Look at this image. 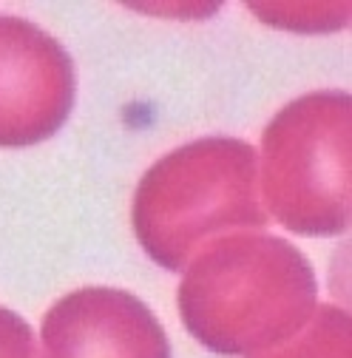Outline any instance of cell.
I'll list each match as a JSON object with an SVG mask.
<instances>
[{
	"mask_svg": "<svg viewBox=\"0 0 352 358\" xmlns=\"http://www.w3.org/2000/svg\"><path fill=\"white\" fill-rule=\"evenodd\" d=\"M74 97V60L63 43L26 17L0 15V148L52 140Z\"/></svg>",
	"mask_w": 352,
	"mask_h": 358,
	"instance_id": "obj_4",
	"label": "cell"
},
{
	"mask_svg": "<svg viewBox=\"0 0 352 358\" xmlns=\"http://www.w3.org/2000/svg\"><path fill=\"white\" fill-rule=\"evenodd\" d=\"M0 358H40L31 324L9 307H0Z\"/></svg>",
	"mask_w": 352,
	"mask_h": 358,
	"instance_id": "obj_8",
	"label": "cell"
},
{
	"mask_svg": "<svg viewBox=\"0 0 352 358\" xmlns=\"http://www.w3.org/2000/svg\"><path fill=\"white\" fill-rule=\"evenodd\" d=\"M247 358H352V319L338 304H318L301 333Z\"/></svg>",
	"mask_w": 352,
	"mask_h": 358,
	"instance_id": "obj_6",
	"label": "cell"
},
{
	"mask_svg": "<svg viewBox=\"0 0 352 358\" xmlns=\"http://www.w3.org/2000/svg\"><path fill=\"white\" fill-rule=\"evenodd\" d=\"M131 225L165 271H185L219 236L267 228L256 148L236 137H205L165 154L140 179Z\"/></svg>",
	"mask_w": 352,
	"mask_h": 358,
	"instance_id": "obj_2",
	"label": "cell"
},
{
	"mask_svg": "<svg viewBox=\"0 0 352 358\" xmlns=\"http://www.w3.org/2000/svg\"><path fill=\"white\" fill-rule=\"evenodd\" d=\"M40 358H170V341L134 293L80 287L46 310Z\"/></svg>",
	"mask_w": 352,
	"mask_h": 358,
	"instance_id": "obj_5",
	"label": "cell"
},
{
	"mask_svg": "<svg viewBox=\"0 0 352 358\" xmlns=\"http://www.w3.org/2000/svg\"><path fill=\"white\" fill-rule=\"evenodd\" d=\"M176 301L185 330L205 350L247 358L301 333L318 307V282L293 242L242 231L191 259Z\"/></svg>",
	"mask_w": 352,
	"mask_h": 358,
	"instance_id": "obj_1",
	"label": "cell"
},
{
	"mask_svg": "<svg viewBox=\"0 0 352 358\" xmlns=\"http://www.w3.org/2000/svg\"><path fill=\"white\" fill-rule=\"evenodd\" d=\"M250 12L273 29L293 34H332L349 26L352 6L346 3H250Z\"/></svg>",
	"mask_w": 352,
	"mask_h": 358,
	"instance_id": "obj_7",
	"label": "cell"
},
{
	"mask_svg": "<svg viewBox=\"0 0 352 358\" xmlns=\"http://www.w3.org/2000/svg\"><path fill=\"white\" fill-rule=\"evenodd\" d=\"M352 97L341 88L284 106L261 137L258 191L270 222L298 236H341L349 228Z\"/></svg>",
	"mask_w": 352,
	"mask_h": 358,
	"instance_id": "obj_3",
	"label": "cell"
}]
</instances>
